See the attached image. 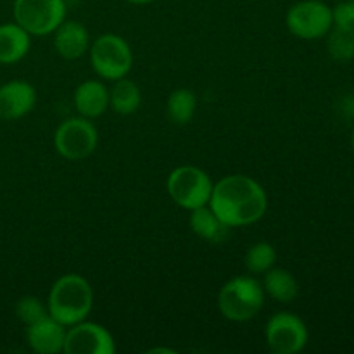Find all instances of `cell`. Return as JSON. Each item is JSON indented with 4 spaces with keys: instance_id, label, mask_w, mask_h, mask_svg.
Returning <instances> with one entry per match:
<instances>
[{
    "instance_id": "25",
    "label": "cell",
    "mask_w": 354,
    "mask_h": 354,
    "mask_svg": "<svg viewBox=\"0 0 354 354\" xmlns=\"http://www.w3.org/2000/svg\"><path fill=\"white\" fill-rule=\"evenodd\" d=\"M127 2L137 3V6H144V3H151V2H154V0H127Z\"/></svg>"
},
{
    "instance_id": "13",
    "label": "cell",
    "mask_w": 354,
    "mask_h": 354,
    "mask_svg": "<svg viewBox=\"0 0 354 354\" xmlns=\"http://www.w3.org/2000/svg\"><path fill=\"white\" fill-rule=\"evenodd\" d=\"M54 47L62 59L75 61L90 48V35L78 21H62L54 30Z\"/></svg>"
},
{
    "instance_id": "19",
    "label": "cell",
    "mask_w": 354,
    "mask_h": 354,
    "mask_svg": "<svg viewBox=\"0 0 354 354\" xmlns=\"http://www.w3.org/2000/svg\"><path fill=\"white\" fill-rule=\"evenodd\" d=\"M197 109V97L189 88H176L169 93L166 113L171 123L187 124L192 121Z\"/></svg>"
},
{
    "instance_id": "18",
    "label": "cell",
    "mask_w": 354,
    "mask_h": 354,
    "mask_svg": "<svg viewBox=\"0 0 354 354\" xmlns=\"http://www.w3.org/2000/svg\"><path fill=\"white\" fill-rule=\"evenodd\" d=\"M113 83L114 85L109 88V107L121 116L133 114L142 104V93L138 85L128 80L127 76Z\"/></svg>"
},
{
    "instance_id": "2",
    "label": "cell",
    "mask_w": 354,
    "mask_h": 354,
    "mask_svg": "<svg viewBox=\"0 0 354 354\" xmlns=\"http://www.w3.org/2000/svg\"><path fill=\"white\" fill-rule=\"evenodd\" d=\"M48 315L64 327L86 320L93 308V289L78 273H66L48 292Z\"/></svg>"
},
{
    "instance_id": "21",
    "label": "cell",
    "mask_w": 354,
    "mask_h": 354,
    "mask_svg": "<svg viewBox=\"0 0 354 354\" xmlns=\"http://www.w3.org/2000/svg\"><path fill=\"white\" fill-rule=\"evenodd\" d=\"M328 54L334 61L346 62L354 57V33L341 28H332L327 35Z\"/></svg>"
},
{
    "instance_id": "4",
    "label": "cell",
    "mask_w": 354,
    "mask_h": 354,
    "mask_svg": "<svg viewBox=\"0 0 354 354\" xmlns=\"http://www.w3.org/2000/svg\"><path fill=\"white\" fill-rule=\"evenodd\" d=\"M90 62L97 76L107 82L124 78L133 68V52L123 37L104 33L90 44Z\"/></svg>"
},
{
    "instance_id": "12",
    "label": "cell",
    "mask_w": 354,
    "mask_h": 354,
    "mask_svg": "<svg viewBox=\"0 0 354 354\" xmlns=\"http://www.w3.org/2000/svg\"><path fill=\"white\" fill-rule=\"evenodd\" d=\"M64 325L48 315L44 320H38L26 327V342L30 349L37 354H57L62 353L66 337Z\"/></svg>"
},
{
    "instance_id": "5",
    "label": "cell",
    "mask_w": 354,
    "mask_h": 354,
    "mask_svg": "<svg viewBox=\"0 0 354 354\" xmlns=\"http://www.w3.org/2000/svg\"><path fill=\"white\" fill-rule=\"evenodd\" d=\"M213 185L209 175L197 166H178L173 169L166 182L169 197L176 206L187 211L197 209L201 206H207L213 192Z\"/></svg>"
},
{
    "instance_id": "8",
    "label": "cell",
    "mask_w": 354,
    "mask_h": 354,
    "mask_svg": "<svg viewBox=\"0 0 354 354\" xmlns=\"http://www.w3.org/2000/svg\"><path fill=\"white\" fill-rule=\"evenodd\" d=\"M287 28L301 40H318L334 28L332 7L322 0H303L287 10Z\"/></svg>"
},
{
    "instance_id": "1",
    "label": "cell",
    "mask_w": 354,
    "mask_h": 354,
    "mask_svg": "<svg viewBox=\"0 0 354 354\" xmlns=\"http://www.w3.org/2000/svg\"><path fill=\"white\" fill-rule=\"evenodd\" d=\"M207 206L230 228L248 227L265 216L268 196L251 176L228 175L214 183Z\"/></svg>"
},
{
    "instance_id": "26",
    "label": "cell",
    "mask_w": 354,
    "mask_h": 354,
    "mask_svg": "<svg viewBox=\"0 0 354 354\" xmlns=\"http://www.w3.org/2000/svg\"><path fill=\"white\" fill-rule=\"evenodd\" d=\"M353 151H354V133H353Z\"/></svg>"
},
{
    "instance_id": "7",
    "label": "cell",
    "mask_w": 354,
    "mask_h": 354,
    "mask_svg": "<svg viewBox=\"0 0 354 354\" xmlns=\"http://www.w3.org/2000/svg\"><path fill=\"white\" fill-rule=\"evenodd\" d=\"M97 144L99 133L95 124L83 116L62 121L54 133L55 151L68 161H83L93 154Z\"/></svg>"
},
{
    "instance_id": "6",
    "label": "cell",
    "mask_w": 354,
    "mask_h": 354,
    "mask_svg": "<svg viewBox=\"0 0 354 354\" xmlns=\"http://www.w3.org/2000/svg\"><path fill=\"white\" fill-rule=\"evenodd\" d=\"M14 23L31 37H47L66 19L64 0H14Z\"/></svg>"
},
{
    "instance_id": "11",
    "label": "cell",
    "mask_w": 354,
    "mask_h": 354,
    "mask_svg": "<svg viewBox=\"0 0 354 354\" xmlns=\"http://www.w3.org/2000/svg\"><path fill=\"white\" fill-rule=\"evenodd\" d=\"M37 90L24 80H12L0 86V120L16 121L33 111Z\"/></svg>"
},
{
    "instance_id": "14",
    "label": "cell",
    "mask_w": 354,
    "mask_h": 354,
    "mask_svg": "<svg viewBox=\"0 0 354 354\" xmlns=\"http://www.w3.org/2000/svg\"><path fill=\"white\" fill-rule=\"evenodd\" d=\"M73 102L80 116L95 120L109 109V88L99 80H86L76 86Z\"/></svg>"
},
{
    "instance_id": "10",
    "label": "cell",
    "mask_w": 354,
    "mask_h": 354,
    "mask_svg": "<svg viewBox=\"0 0 354 354\" xmlns=\"http://www.w3.org/2000/svg\"><path fill=\"white\" fill-rule=\"evenodd\" d=\"M62 353L66 354H114L116 342L102 325L95 322H80L66 328Z\"/></svg>"
},
{
    "instance_id": "22",
    "label": "cell",
    "mask_w": 354,
    "mask_h": 354,
    "mask_svg": "<svg viewBox=\"0 0 354 354\" xmlns=\"http://www.w3.org/2000/svg\"><path fill=\"white\" fill-rule=\"evenodd\" d=\"M16 317L28 327V325L35 324V322L38 320H44L45 317H48V308L47 304L41 303V301L35 296L21 297L16 304Z\"/></svg>"
},
{
    "instance_id": "17",
    "label": "cell",
    "mask_w": 354,
    "mask_h": 354,
    "mask_svg": "<svg viewBox=\"0 0 354 354\" xmlns=\"http://www.w3.org/2000/svg\"><path fill=\"white\" fill-rule=\"evenodd\" d=\"M263 275H265L261 282L263 290L270 297L279 301V303H292L297 297V294H299V283H297L296 277L290 272H287L286 268L272 266Z\"/></svg>"
},
{
    "instance_id": "3",
    "label": "cell",
    "mask_w": 354,
    "mask_h": 354,
    "mask_svg": "<svg viewBox=\"0 0 354 354\" xmlns=\"http://www.w3.org/2000/svg\"><path fill=\"white\" fill-rule=\"evenodd\" d=\"M265 290L254 277L241 275L228 280L218 294V308L230 322L252 320L265 304Z\"/></svg>"
},
{
    "instance_id": "23",
    "label": "cell",
    "mask_w": 354,
    "mask_h": 354,
    "mask_svg": "<svg viewBox=\"0 0 354 354\" xmlns=\"http://www.w3.org/2000/svg\"><path fill=\"white\" fill-rule=\"evenodd\" d=\"M332 19H334L335 28L354 33V0H344L332 7Z\"/></svg>"
},
{
    "instance_id": "24",
    "label": "cell",
    "mask_w": 354,
    "mask_h": 354,
    "mask_svg": "<svg viewBox=\"0 0 354 354\" xmlns=\"http://www.w3.org/2000/svg\"><path fill=\"white\" fill-rule=\"evenodd\" d=\"M147 353H168V354H175V351L173 349H165V348H158V349H149Z\"/></svg>"
},
{
    "instance_id": "9",
    "label": "cell",
    "mask_w": 354,
    "mask_h": 354,
    "mask_svg": "<svg viewBox=\"0 0 354 354\" xmlns=\"http://www.w3.org/2000/svg\"><path fill=\"white\" fill-rule=\"evenodd\" d=\"M268 349L273 354H296L308 344V327L297 315L280 311L273 315L265 328Z\"/></svg>"
},
{
    "instance_id": "15",
    "label": "cell",
    "mask_w": 354,
    "mask_h": 354,
    "mask_svg": "<svg viewBox=\"0 0 354 354\" xmlns=\"http://www.w3.org/2000/svg\"><path fill=\"white\" fill-rule=\"evenodd\" d=\"M31 47V35L17 23L0 24V64L19 62Z\"/></svg>"
},
{
    "instance_id": "16",
    "label": "cell",
    "mask_w": 354,
    "mask_h": 354,
    "mask_svg": "<svg viewBox=\"0 0 354 354\" xmlns=\"http://www.w3.org/2000/svg\"><path fill=\"white\" fill-rule=\"evenodd\" d=\"M190 228L197 237L211 242V244H221L228 239L232 228L225 225L220 218L214 214L209 206H201L190 211Z\"/></svg>"
},
{
    "instance_id": "20",
    "label": "cell",
    "mask_w": 354,
    "mask_h": 354,
    "mask_svg": "<svg viewBox=\"0 0 354 354\" xmlns=\"http://www.w3.org/2000/svg\"><path fill=\"white\" fill-rule=\"evenodd\" d=\"M277 261V251L272 244L268 242H258L249 251L245 252V268L252 273V275H263L268 272L272 266H275Z\"/></svg>"
}]
</instances>
